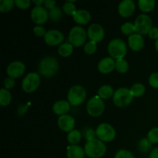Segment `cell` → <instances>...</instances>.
I'll use <instances>...</instances> for the list:
<instances>
[{"label": "cell", "instance_id": "6da1fadb", "mask_svg": "<svg viewBox=\"0 0 158 158\" xmlns=\"http://www.w3.org/2000/svg\"><path fill=\"white\" fill-rule=\"evenodd\" d=\"M40 74L46 78H50L56 75L59 71V63L53 56H46L40 60L38 66Z\"/></svg>", "mask_w": 158, "mask_h": 158}, {"label": "cell", "instance_id": "7a4b0ae2", "mask_svg": "<svg viewBox=\"0 0 158 158\" xmlns=\"http://www.w3.org/2000/svg\"><path fill=\"white\" fill-rule=\"evenodd\" d=\"M85 154L89 158H100L106 152V147L102 140L94 139L87 141L84 147Z\"/></svg>", "mask_w": 158, "mask_h": 158}, {"label": "cell", "instance_id": "3957f363", "mask_svg": "<svg viewBox=\"0 0 158 158\" xmlns=\"http://www.w3.org/2000/svg\"><path fill=\"white\" fill-rule=\"evenodd\" d=\"M86 97V91L83 86L76 85L72 86L68 92L67 98L69 104L77 106L84 102Z\"/></svg>", "mask_w": 158, "mask_h": 158}, {"label": "cell", "instance_id": "277c9868", "mask_svg": "<svg viewBox=\"0 0 158 158\" xmlns=\"http://www.w3.org/2000/svg\"><path fill=\"white\" fill-rule=\"evenodd\" d=\"M109 54L116 60L123 59L127 54V46L120 39H114L108 45Z\"/></svg>", "mask_w": 158, "mask_h": 158}, {"label": "cell", "instance_id": "5b68a950", "mask_svg": "<svg viewBox=\"0 0 158 158\" xmlns=\"http://www.w3.org/2000/svg\"><path fill=\"white\" fill-rule=\"evenodd\" d=\"M133 97L131 89L127 88H119L114 92L113 96L114 103L119 107H124L128 106L132 102Z\"/></svg>", "mask_w": 158, "mask_h": 158}, {"label": "cell", "instance_id": "8992f818", "mask_svg": "<svg viewBox=\"0 0 158 158\" xmlns=\"http://www.w3.org/2000/svg\"><path fill=\"white\" fill-rule=\"evenodd\" d=\"M134 26H135V31L137 33L141 35H146L149 33L151 29L153 28L152 19L147 14H140L136 19Z\"/></svg>", "mask_w": 158, "mask_h": 158}, {"label": "cell", "instance_id": "52a82bcc", "mask_svg": "<svg viewBox=\"0 0 158 158\" xmlns=\"http://www.w3.org/2000/svg\"><path fill=\"white\" fill-rule=\"evenodd\" d=\"M86 32L82 26H76L71 29L69 34V42L73 46L79 47L86 43Z\"/></svg>", "mask_w": 158, "mask_h": 158}, {"label": "cell", "instance_id": "ba28073f", "mask_svg": "<svg viewBox=\"0 0 158 158\" xmlns=\"http://www.w3.org/2000/svg\"><path fill=\"white\" fill-rule=\"evenodd\" d=\"M96 134L99 140L103 142H110L115 138L116 131L109 123H101L97 127Z\"/></svg>", "mask_w": 158, "mask_h": 158}, {"label": "cell", "instance_id": "9c48e42d", "mask_svg": "<svg viewBox=\"0 0 158 158\" xmlns=\"http://www.w3.org/2000/svg\"><path fill=\"white\" fill-rule=\"evenodd\" d=\"M40 84V77L37 73H29L25 77L22 83V88L26 93H32Z\"/></svg>", "mask_w": 158, "mask_h": 158}, {"label": "cell", "instance_id": "30bf717a", "mask_svg": "<svg viewBox=\"0 0 158 158\" xmlns=\"http://www.w3.org/2000/svg\"><path fill=\"white\" fill-rule=\"evenodd\" d=\"M105 105L103 100L100 97H94L89 99L86 104V110L88 114L94 117H99L103 113Z\"/></svg>", "mask_w": 158, "mask_h": 158}, {"label": "cell", "instance_id": "8fae6325", "mask_svg": "<svg viewBox=\"0 0 158 158\" xmlns=\"http://www.w3.org/2000/svg\"><path fill=\"white\" fill-rule=\"evenodd\" d=\"M104 29L103 26H100V24L94 23L88 28L87 36L90 40V41L96 42V43L101 41L104 37Z\"/></svg>", "mask_w": 158, "mask_h": 158}, {"label": "cell", "instance_id": "7c38bea8", "mask_svg": "<svg viewBox=\"0 0 158 158\" xmlns=\"http://www.w3.org/2000/svg\"><path fill=\"white\" fill-rule=\"evenodd\" d=\"M45 42L49 46H57L62 43V42L64 40V35L57 29H51L46 32V35L44 36Z\"/></svg>", "mask_w": 158, "mask_h": 158}, {"label": "cell", "instance_id": "4fadbf2b", "mask_svg": "<svg viewBox=\"0 0 158 158\" xmlns=\"http://www.w3.org/2000/svg\"><path fill=\"white\" fill-rule=\"evenodd\" d=\"M49 18V12L43 6H35L31 12V19L36 24H43Z\"/></svg>", "mask_w": 158, "mask_h": 158}, {"label": "cell", "instance_id": "5bb4252c", "mask_svg": "<svg viewBox=\"0 0 158 158\" xmlns=\"http://www.w3.org/2000/svg\"><path fill=\"white\" fill-rule=\"evenodd\" d=\"M26 70V66L21 61H14L8 66L6 72L9 77L12 79L21 77Z\"/></svg>", "mask_w": 158, "mask_h": 158}, {"label": "cell", "instance_id": "9a60e30c", "mask_svg": "<svg viewBox=\"0 0 158 158\" xmlns=\"http://www.w3.org/2000/svg\"><path fill=\"white\" fill-rule=\"evenodd\" d=\"M58 126L62 131L65 132H70L73 131L75 127V120L73 117L68 114L60 116L58 119Z\"/></svg>", "mask_w": 158, "mask_h": 158}, {"label": "cell", "instance_id": "2e32d148", "mask_svg": "<svg viewBox=\"0 0 158 158\" xmlns=\"http://www.w3.org/2000/svg\"><path fill=\"white\" fill-rule=\"evenodd\" d=\"M135 10V3L133 0H123L119 4L118 12L122 17H129Z\"/></svg>", "mask_w": 158, "mask_h": 158}, {"label": "cell", "instance_id": "e0dca14e", "mask_svg": "<svg viewBox=\"0 0 158 158\" xmlns=\"http://www.w3.org/2000/svg\"><path fill=\"white\" fill-rule=\"evenodd\" d=\"M128 44L131 49L134 51L141 50L144 46V40L141 35L138 33H134L128 38Z\"/></svg>", "mask_w": 158, "mask_h": 158}, {"label": "cell", "instance_id": "ac0fdd59", "mask_svg": "<svg viewBox=\"0 0 158 158\" xmlns=\"http://www.w3.org/2000/svg\"><path fill=\"white\" fill-rule=\"evenodd\" d=\"M116 61L111 57H106L99 62L98 69L102 73H109L115 68Z\"/></svg>", "mask_w": 158, "mask_h": 158}, {"label": "cell", "instance_id": "d6986e66", "mask_svg": "<svg viewBox=\"0 0 158 158\" xmlns=\"http://www.w3.org/2000/svg\"><path fill=\"white\" fill-rule=\"evenodd\" d=\"M70 110V104L66 100H59L52 106V110L57 115L63 116L66 114Z\"/></svg>", "mask_w": 158, "mask_h": 158}, {"label": "cell", "instance_id": "ffe728a7", "mask_svg": "<svg viewBox=\"0 0 158 158\" xmlns=\"http://www.w3.org/2000/svg\"><path fill=\"white\" fill-rule=\"evenodd\" d=\"M73 16L74 21L80 25H84L88 23L91 18L89 12L87 10H85V9L77 10Z\"/></svg>", "mask_w": 158, "mask_h": 158}, {"label": "cell", "instance_id": "44dd1931", "mask_svg": "<svg viewBox=\"0 0 158 158\" xmlns=\"http://www.w3.org/2000/svg\"><path fill=\"white\" fill-rule=\"evenodd\" d=\"M85 154L84 150L78 145H71L67 147V158H84Z\"/></svg>", "mask_w": 158, "mask_h": 158}, {"label": "cell", "instance_id": "7402d4cb", "mask_svg": "<svg viewBox=\"0 0 158 158\" xmlns=\"http://www.w3.org/2000/svg\"><path fill=\"white\" fill-rule=\"evenodd\" d=\"M98 94L99 97L101 99L107 100V99L110 98L112 96H114V92L113 88L110 85H103V86H100L99 89Z\"/></svg>", "mask_w": 158, "mask_h": 158}, {"label": "cell", "instance_id": "603a6c76", "mask_svg": "<svg viewBox=\"0 0 158 158\" xmlns=\"http://www.w3.org/2000/svg\"><path fill=\"white\" fill-rule=\"evenodd\" d=\"M155 4L156 2L154 0H139L138 1L139 8L143 12L152 11L155 6Z\"/></svg>", "mask_w": 158, "mask_h": 158}, {"label": "cell", "instance_id": "cb8c5ba5", "mask_svg": "<svg viewBox=\"0 0 158 158\" xmlns=\"http://www.w3.org/2000/svg\"><path fill=\"white\" fill-rule=\"evenodd\" d=\"M12 96L8 89L2 88L0 89V105L2 106H8L11 103Z\"/></svg>", "mask_w": 158, "mask_h": 158}, {"label": "cell", "instance_id": "d4e9b609", "mask_svg": "<svg viewBox=\"0 0 158 158\" xmlns=\"http://www.w3.org/2000/svg\"><path fill=\"white\" fill-rule=\"evenodd\" d=\"M73 51V46L70 43H63L60 46L58 49V52L61 56L67 57L72 54Z\"/></svg>", "mask_w": 158, "mask_h": 158}, {"label": "cell", "instance_id": "484cf974", "mask_svg": "<svg viewBox=\"0 0 158 158\" xmlns=\"http://www.w3.org/2000/svg\"><path fill=\"white\" fill-rule=\"evenodd\" d=\"M82 134L78 130H73L68 134L67 140L71 145H77L81 140Z\"/></svg>", "mask_w": 158, "mask_h": 158}, {"label": "cell", "instance_id": "4316f807", "mask_svg": "<svg viewBox=\"0 0 158 158\" xmlns=\"http://www.w3.org/2000/svg\"><path fill=\"white\" fill-rule=\"evenodd\" d=\"M115 69H117V72L120 73H124L127 72L128 69H129V65H128L127 60H123V59H120V60H116Z\"/></svg>", "mask_w": 158, "mask_h": 158}, {"label": "cell", "instance_id": "83f0119b", "mask_svg": "<svg viewBox=\"0 0 158 158\" xmlns=\"http://www.w3.org/2000/svg\"><path fill=\"white\" fill-rule=\"evenodd\" d=\"M152 143L148 138H143L138 142V149L141 153H148L151 150Z\"/></svg>", "mask_w": 158, "mask_h": 158}, {"label": "cell", "instance_id": "f1b7e54d", "mask_svg": "<svg viewBox=\"0 0 158 158\" xmlns=\"http://www.w3.org/2000/svg\"><path fill=\"white\" fill-rule=\"evenodd\" d=\"M131 92L132 94L133 97H141L144 94L145 87L141 83H136V84L133 85L132 87L131 88Z\"/></svg>", "mask_w": 158, "mask_h": 158}, {"label": "cell", "instance_id": "f546056e", "mask_svg": "<svg viewBox=\"0 0 158 158\" xmlns=\"http://www.w3.org/2000/svg\"><path fill=\"white\" fill-rule=\"evenodd\" d=\"M62 10L60 7L56 6L53 9L49 11V17L52 21L58 22L62 18Z\"/></svg>", "mask_w": 158, "mask_h": 158}, {"label": "cell", "instance_id": "4dcf8cb0", "mask_svg": "<svg viewBox=\"0 0 158 158\" xmlns=\"http://www.w3.org/2000/svg\"><path fill=\"white\" fill-rule=\"evenodd\" d=\"M15 2L13 0H1L0 1V11L2 12H8L13 8Z\"/></svg>", "mask_w": 158, "mask_h": 158}, {"label": "cell", "instance_id": "1f68e13d", "mask_svg": "<svg viewBox=\"0 0 158 158\" xmlns=\"http://www.w3.org/2000/svg\"><path fill=\"white\" fill-rule=\"evenodd\" d=\"M63 11L66 14L68 15H73L74 14L77 12V9H76V6L74 5V3L72 1L66 2V3H64L63 6Z\"/></svg>", "mask_w": 158, "mask_h": 158}, {"label": "cell", "instance_id": "d6a6232c", "mask_svg": "<svg viewBox=\"0 0 158 158\" xmlns=\"http://www.w3.org/2000/svg\"><path fill=\"white\" fill-rule=\"evenodd\" d=\"M121 32L125 35H132L134 32H136L134 24H132L130 22L123 23L121 26Z\"/></svg>", "mask_w": 158, "mask_h": 158}, {"label": "cell", "instance_id": "836d02e7", "mask_svg": "<svg viewBox=\"0 0 158 158\" xmlns=\"http://www.w3.org/2000/svg\"><path fill=\"white\" fill-rule=\"evenodd\" d=\"M148 139L151 143H158V127H154L148 132Z\"/></svg>", "mask_w": 158, "mask_h": 158}, {"label": "cell", "instance_id": "e575fe53", "mask_svg": "<svg viewBox=\"0 0 158 158\" xmlns=\"http://www.w3.org/2000/svg\"><path fill=\"white\" fill-rule=\"evenodd\" d=\"M97 50V43L94 41H89L85 44L84 51L88 55L94 53Z\"/></svg>", "mask_w": 158, "mask_h": 158}, {"label": "cell", "instance_id": "d590c367", "mask_svg": "<svg viewBox=\"0 0 158 158\" xmlns=\"http://www.w3.org/2000/svg\"><path fill=\"white\" fill-rule=\"evenodd\" d=\"M114 158H134V157L131 151L122 149L116 153Z\"/></svg>", "mask_w": 158, "mask_h": 158}, {"label": "cell", "instance_id": "8d00e7d4", "mask_svg": "<svg viewBox=\"0 0 158 158\" xmlns=\"http://www.w3.org/2000/svg\"><path fill=\"white\" fill-rule=\"evenodd\" d=\"M83 135L85 136V138L87 141H90V140L95 139L94 137H95V136H97V134H96V131H94V130L86 127V129L83 130Z\"/></svg>", "mask_w": 158, "mask_h": 158}, {"label": "cell", "instance_id": "74e56055", "mask_svg": "<svg viewBox=\"0 0 158 158\" xmlns=\"http://www.w3.org/2000/svg\"><path fill=\"white\" fill-rule=\"evenodd\" d=\"M149 83L152 87L158 89V73H153L150 76Z\"/></svg>", "mask_w": 158, "mask_h": 158}, {"label": "cell", "instance_id": "f35d334b", "mask_svg": "<svg viewBox=\"0 0 158 158\" xmlns=\"http://www.w3.org/2000/svg\"><path fill=\"white\" fill-rule=\"evenodd\" d=\"M15 4L20 9H27L30 6L31 2L29 0H15Z\"/></svg>", "mask_w": 158, "mask_h": 158}, {"label": "cell", "instance_id": "ab89813d", "mask_svg": "<svg viewBox=\"0 0 158 158\" xmlns=\"http://www.w3.org/2000/svg\"><path fill=\"white\" fill-rule=\"evenodd\" d=\"M33 31L37 36H45V35H46V29H45L43 26H35V27H34Z\"/></svg>", "mask_w": 158, "mask_h": 158}, {"label": "cell", "instance_id": "60d3db41", "mask_svg": "<svg viewBox=\"0 0 158 158\" xmlns=\"http://www.w3.org/2000/svg\"><path fill=\"white\" fill-rule=\"evenodd\" d=\"M15 80L14 79L11 78V77H9V78L5 79L4 80V86L6 87V89H12L14 86H15Z\"/></svg>", "mask_w": 158, "mask_h": 158}, {"label": "cell", "instance_id": "b9f144b4", "mask_svg": "<svg viewBox=\"0 0 158 158\" xmlns=\"http://www.w3.org/2000/svg\"><path fill=\"white\" fill-rule=\"evenodd\" d=\"M148 34H149L150 38L152 39V40H158V28L153 27Z\"/></svg>", "mask_w": 158, "mask_h": 158}, {"label": "cell", "instance_id": "7bdbcfd3", "mask_svg": "<svg viewBox=\"0 0 158 158\" xmlns=\"http://www.w3.org/2000/svg\"><path fill=\"white\" fill-rule=\"evenodd\" d=\"M44 6L49 10H52L56 7V1H54V0H46V1H44Z\"/></svg>", "mask_w": 158, "mask_h": 158}, {"label": "cell", "instance_id": "ee69618b", "mask_svg": "<svg viewBox=\"0 0 158 158\" xmlns=\"http://www.w3.org/2000/svg\"><path fill=\"white\" fill-rule=\"evenodd\" d=\"M150 158H158V147L155 148L151 151V154H150Z\"/></svg>", "mask_w": 158, "mask_h": 158}, {"label": "cell", "instance_id": "f6af8a7d", "mask_svg": "<svg viewBox=\"0 0 158 158\" xmlns=\"http://www.w3.org/2000/svg\"><path fill=\"white\" fill-rule=\"evenodd\" d=\"M33 3L35 5V6H41V5L43 3H44V1L43 0H34Z\"/></svg>", "mask_w": 158, "mask_h": 158}, {"label": "cell", "instance_id": "bcb514c9", "mask_svg": "<svg viewBox=\"0 0 158 158\" xmlns=\"http://www.w3.org/2000/svg\"><path fill=\"white\" fill-rule=\"evenodd\" d=\"M155 48L157 49V51L158 52V40H156V43H155Z\"/></svg>", "mask_w": 158, "mask_h": 158}]
</instances>
